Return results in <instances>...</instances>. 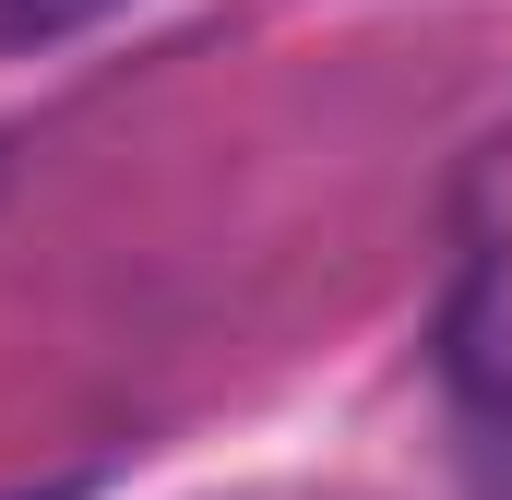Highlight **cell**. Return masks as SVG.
<instances>
[{
  "label": "cell",
  "mask_w": 512,
  "mask_h": 500,
  "mask_svg": "<svg viewBox=\"0 0 512 500\" xmlns=\"http://www.w3.org/2000/svg\"><path fill=\"white\" fill-rule=\"evenodd\" d=\"M441 358L465 381L477 417L512 429V143L465 191V250H453V298H441Z\"/></svg>",
  "instance_id": "6da1fadb"
},
{
  "label": "cell",
  "mask_w": 512,
  "mask_h": 500,
  "mask_svg": "<svg viewBox=\"0 0 512 500\" xmlns=\"http://www.w3.org/2000/svg\"><path fill=\"white\" fill-rule=\"evenodd\" d=\"M108 12H131V0H0V60H48V48L96 36Z\"/></svg>",
  "instance_id": "7a4b0ae2"
},
{
  "label": "cell",
  "mask_w": 512,
  "mask_h": 500,
  "mask_svg": "<svg viewBox=\"0 0 512 500\" xmlns=\"http://www.w3.org/2000/svg\"><path fill=\"white\" fill-rule=\"evenodd\" d=\"M215 500H370V489H334V477H262V489H215Z\"/></svg>",
  "instance_id": "3957f363"
}]
</instances>
